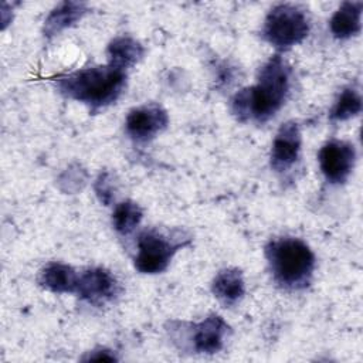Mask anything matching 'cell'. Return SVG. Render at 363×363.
I'll use <instances>...</instances> for the list:
<instances>
[{
	"label": "cell",
	"mask_w": 363,
	"mask_h": 363,
	"mask_svg": "<svg viewBox=\"0 0 363 363\" xmlns=\"http://www.w3.org/2000/svg\"><path fill=\"white\" fill-rule=\"evenodd\" d=\"M292 69L275 54L258 71L257 82L240 89L231 99V111L241 122H267L285 104L291 89Z\"/></svg>",
	"instance_id": "obj_1"
},
{
	"label": "cell",
	"mask_w": 363,
	"mask_h": 363,
	"mask_svg": "<svg viewBox=\"0 0 363 363\" xmlns=\"http://www.w3.org/2000/svg\"><path fill=\"white\" fill-rule=\"evenodd\" d=\"M318 160L325 179L332 184H340L345 183L353 172L356 149L350 142L332 139L320 147Z\"/></svg>",
	"instance_id": "obj_7"
},
{
	"label": "cell",
	"mask_w": 363,
	"mask_h": 363,
	"mask_svg": "<svg viewBox=\"0 0 363 363\" xmlns=\"http://www.w3.org/2000/svg\"><path fill=\"white\" fill-rule=\"evenodd\" d=\"M191 237L179 228L162 231L149 228L142 231L136 240L135 268L142 274L163 272L170 264L173 255L183 247L189 245Z\"/></svg>",
	"instance_id": "obj_4"
},
{
	"label": "cell",
	"mask_w": 363,
	"mask_h": 363,
	"mask_svg": "<svg viewBox=\"0 0 363 363\" xmlns=\"http://www.w3.org/2000/svg\"><path fill=\"white\" fill-rule=\"evenodd\" d=\"M119 291V282L109 269L94 267L79 272L75 294L82 301L95 306H101L113 301Z\"/></svg>",
	"instance_id": "obj_8"
},
{
	"label": "cell",
	"mask_w": 363,
	"mask_h": 363,
	"mask_svg": "<svg viewBox=\"0 0 363 363\" xmlns=\"http://www.w3.org/2000/svg\"><path fill=\"white\" fill-rule=\"evenodd\" d=\"M169 125V115L166 109L157 104H145L129 111L125 119L126 133L135 142L145 143L152 140L156 135Z\"/></svg>",
	"instance_id": "obj_9"
},
{
	"label": "cell",
	"mask_w": 363,
	"mask_h": 363,
	"mask_svg": "<svg viewBox=\"0 0 363 363\" xmlns=\"http://www.w3.org/2000/svg\"><path fill=\"white\" fill-rule=\"evenodd\" d=\"M311 30V20L305 9L281 3L274 6L262 26V38L278 51H285L302 43Z\"/></svg>",
	"instance_id": "obj_5"
},
{
	"label": "cell",
	"mask_w": 363,
	"mask_h": 363,
	"mask_svg": "<svg viewBox=\"0 0 363 363\" xmlns=\"http://www.w3.org/2000/svg\"><path fill=\"white\" fill-rule=\"evenodd\" d=\"M170 330L182 333V340L187 339L191 350H194L196 353L206 354L217 353L218 350H221L228 337V333L231 332L227 322L216 313L206 316L199 323L189 325L187 333H184V330L180 326L173 328V325Z\"/></svg>",
	"instance_id": "obj_6"
},
{
	"label": "cell",
	"mask_w": 363,
	"mask_h": 363,
	"mask_svg": "<svg viewBox=\"0 0 363 363\" xmlns=\"http://www.w3.org/2000/svg\"><path fill=\"white\" fill-rule=\"evenodd\" d=\"M118 357L106 349H98V350H92V353H89L85 360H108V362H113Z\"/></svg>",
	"instance_id": "obj_19"
},
{
	"label": "cell",
	"mask_w": 363,
	"mask_h": 363,
	"mask_svg": "<svg viewBox=\"0 0 363 363\" xmlns=\"http://www.w3.org/2000/svg\"><path fill=\"white\" fill-rule=\"evenodd\" d=\"M95 193L98 196V199L101 200V203L104 204H109L113 200L115 196V183L112 179V174L108 172H104L98 176L95 184Z\"/></svg>",
	"instance_id": "obj_18"
},
{
	"label": "cell",
	"mask_w": 363,
	"mask_h": 363,
	"mask_svg": "<svg viewBox=\"0 0 363 363\" xmlns=\"http://www.w3.org/2000/svg\"><path fill=\"white\" fill-rule=\"evenodd\" d=\"M79 272L68 264L50 262L38 274V284L54 294H75Z\"/></svg>",
	"instance_id": "obj_11"
},
{
	"label": "cell",
	"mask_w": 363,
	"mask_h": 363,
	"mask_svg": "<svg viewBox=\"0 0 363 363\" xmlns=\"http://www.w3.org/2000/svg\"><path fill=\"white\" fill-rule=\"evenodd\" d=\"M301 147L302 136L298 123L294 121L282 123L272 140L269 156L271 167L278 173L288 172L298 163Z\"/></svg>",
	"instance_id": "obj_10"
},
{
	"label": "cell",
	"mask_w": 363,
	"mask_h": 363,
	"mask_svg": "<svg viewBox=\"0 0 363 363\" xmlns=\"http://www.w3.org/2000/svg\"><path fill=\"white\" fill-rule=\"evenodd\" d=\"M126 78L125 69L106 64L61 75L55 79V86L64 96L98 111L118 101Z\"/></svg>",
	"instance_id": "obj_2"
},
{
	"label": "cell",
	"mask_w": 363,
	"mask_h": 363,
	"mask_svg": "<svg viewBox=\"0 0 363 363\" xmlns=\"http://www.w3.org/2000/svg\"><path fill=\"white\" fill-rule=\"evenodd\" d=\"M362 111V96L357 89L347 86L336 98L329 116L332 121H347Z\"/></svg>",
	"instance_id": "obj_17"
},
{
	"label": "cell",
	"mask_w": 363,
	"mask_h": 363,
	"mask_svg": "<svg viewBox=\"0 0 363 363\" xmlns=\"http://www.w3.org/2000/svg\"><path fill=\"white\" fill-rule=\"evenodd\" d=\"M362 1H345L333 13L329 28L335 38L346 40L360 33L362 30Z\"/></svg>",
	"instance_id": "obj_12"
},
{
	"label": "cell",
	"mask_w": 363,
	"mask_h": 363,
	"mask_svg": "<svg viewBox=\"0 0 363 363\" xmlns=\"http://www.w3.org/2000/svg\"><path fill=\"white\" fill-rule=\"evenodd\" d=\"M264 252L272 279L281 288L299 291L311 284L315 255L306 242L295 237H279L271 240Z\"/></svg>",
	"instance_id": "obj_3"
},
{
	"label": "cell",
	"mask_w": 363,
	"mask_h": 363,
	"mask_svg": "<svg viewBox=\"0 0 363 363\" xmlns=\"http://www.w3.org/2000/svg\"><path fill=\"white\" fill-rule=\"evenodd\" d=\"M211 291L223 305H235L245 294L242 272L238 268H225L220 271L213 279Z\"/></svg>",
	"instance_id": "obj_14"
},
{
	"label": "cell",
	"mask_w": 363,
	"mask_h": 363,
	"mask_svg": "<svg viewBox=\"0 0 363 363\" xmlns=\"http://www.w3.org/2000/svg\"><path fill=\"white\" fill-rule=\"evenodd\" d=\"M88 11L86 3L82 1H62L57 4L44 21L43 33L45 37H54L65 28L79 21Z\"/></svg>",
	"instance_id": "obj_13"
},
{
	"label": "cell",
	"mask_w": 363,
	"mask_h": 363,
	"mask_svg": "<svg viewBox=\"0 0 363 363\" xmlns=\"http://www.w3.org/2000/svg\"><path fill=\"white\" fill-rule=\"evenodd\" d=\"M143 217L140 206L132 200L121 201L112 211V225L121 235H129L135 231Z\"/></svg>",
	"instance_id": "obj_16"
},
{
	"label": "cell",
	"mask_w": 363,
	"mask_h": 363,
	"mask_svg": "<svg viewBox=\"0 0 363 363\" xmlns=\"http://www.w3.org/2000/svg\"><path fill=\"white\" fill-rule=\"evenodd\" d=\"M145 54L143 45L132 37L119 35L115 37L106 48L108 64L121 69H128L138 64Z\"/></svg>",
	"instance_id": "obj_15"
}]
</instances>
